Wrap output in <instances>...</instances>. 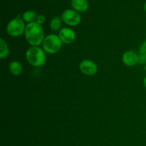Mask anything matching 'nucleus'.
Listing matches in <instances>:
<instances>
[{"mask_svg":"<svg viewBox=\"0 0 146 146\" xmlns=\"http://www.w3.org/2000/svg\"><path fill=\"white\" fill-rule=\"evenodd\" d=\"M24 36L26 41L31 46H39L40 44H42L45 38L42 25L36 21L27 24L24 31Z\"/></svg>","mask_w":146,"mask_h":146,"instance_id":"obj_1","label":"nucleus"},{"mask_svg":"<svg viewBox=\"0 0 146 146\" xmlns=\"http://www.w3.org/2000/svg\"><path fill=\"white\" fill-rule=\"evenodd\" d=\"M46 53L39 46H30L26 52L27 62L34 67H40L46 61Z\"/></svg>","mask_w":146,"mask_h":146,"instance_id":"obj_2","label":"nucleus"},{"mask_svg":"<svg viewBox=\"0 0 146 146\" xmlns=\"http://www.w3.org/2000/svg\"><path fill=\"white\" fill-rule=\"evenodd\" d=\"M62 41L58 35L51 34L46 36L42 43V48L46 54H55L61 50Z\"/></svg>","mask_w":146,"mask_h":146,"instance_id":"obj_3","label":"nucleus"},{"mask_svg":"<svg viewBox=\"0 0 146 146\" xmlns=\"http://www.w3.org/2000/svg\"><path fill=\"white\" fill-rule=\"evenodd\" d=\"M25 21L23 20L21 16L18 15L9 21L7 26V32L9 36L11 37H18L24 34L26 29Z\"/></svg>","mask_w":146,"mask_h":146,"instance_id":"obj_4","label":"nucleus"},{"mask_svg":"<svg viewBox=\"0 0 146 146\" xmlns=\"http://www.w3.org/2000/svg\"><path fill=\"white\" fill-rule=\"evenodd\" d=\"M61 18L63 22L69 27H76L78 25L81 21L79 12L74 9H66L61 14Z\"/></svg>","mask_w":146,"mask_h":146,"instance_id":"obj_5","label":"nucleus"},{"mask_svg":"<svg viewBox=\"0 0 146 146\" xmlns=\"http://www.w3.org/2000/svg\"><path fill=\"white\" fill-rule=\"evenodd\" d=\"M79 70L84 75L91 76L98 72V66L92 60L84 59L80 62Z\"/></svg>","mask_w":146,"mask_h":146,"instance_id":"obj_6","label":"nucleus"},{"mask_svg":"<svg viewBox=\"0 0 146 146\" xmlns=\"http://www.w3.org/2000/svg\"><path fill=\"white\" fill-rule=\"evenodd\" d=\"M58 36L63 44H71L75 41L76 33L69 27H63L58 32Z\"/></svg>","mask_w":146,"mask_h":146,"instance_id":"obj_7","label":"nucleus"},{"mask_svg":"<svg viewBox=\"0 0 146 146\" xmlns=\"http://www.w3.org/2000/svg\"><path fill=\"white\" fill-rule=\"evenodd\" d=\"M122 61L123 63L127 66H134L138 64L139 54L135 51L128 50L123 54Z\"/></svg>","mask_w":146,"mask_h":146,"instance_id":"obj_8","label":"nucleus"},{"mask_svg":"<svg viewBox=\"0 0 146 146\" xmlns=\"http://www.w3.org/2000/svg\"><path fill=\"white\" fill-rule=\"evenodd\" d=\"M71 3L73 9L78 12H85L89 7L87 0H71Z\"/></svg>","mask_w":146,"mask_h":146,"instance_id":"obj_9","label":"nucleus"},{"mask_svg":"<svg viewBox=\"0 0 146 146\" xmlns=\"http://www.w3.org/2000/svg\"><path fill=\"white\" fill-rule=\"evenodd\" d=\"M9 69L12 75L19 76L22 74L23 66L20 62L17 61H12L9 65Z\"/></svg>","mask_w":146,"mask_h":146,"instance_id":"obj_10","label":"nucleus"},{"mask_svg":"<svg viewBox=\"0 0 146 146\" xmlns=\"http://www.w3.org/2000/svg\"><path fill=\"white\" fill-rule=\"evenodd\" d=\"M37 17L38 15L36 14V13L33 10H27V11H24V14H22L23 20L28 24L35 22L36 21Z\"/></svg>","mask_w":146,"mask_h":146,"instance_id":"obj_11","label":"nucleus"},{"mask_svg":"<svg viewBox=\"0 0 146 146\" xmlns=\"http://www.w3.org/2000/svg\"><path fill=\"white\" fill-rule=\"evenodd\" d=\"M9 48L7 42L2 38H0V58L1 59L7 58L9 54Z\"/></svg>","mask_w":146,"mask_h":146,"instance_id":"obj_12","label":"nucleus"},{"mask_svg":"<svg viewBox=\"0 0 146 146\" xmlns=\"http://www.w3.org/2000/svg\"><path fill=\"white\" fill-rule=\"evenodd\" d=\"M62 26V20L58 17H55L51 20L49 24V27L52 31H57L61 29Z\"/></svg>","mask_w":146,"mask_h":146,"instance_id":"obj_13","label":"nucleus"},{"mask_svg":"<svg viewBox=\"0 0 146 146\" xmlns=\"http://www.w3.org/2000/svg\"><path fill=\"white\" fill-rule=\"evenodd\" d=\"M138 54H141V55L143 56L146 58V40L144 41L141 44V46L139 48V51H138Z\"/></svg>","mask_w":146,"mask_h":146,"instance_id":"obj_14","label":"nucleus"},{"mask_svg":"<svg viewBox=\"0 0 146 146\" xmlns=\"http://www.w3.org/2000/svg\"><path fill=\"white\" fill-rule=\"evenodd\" d=\"M45 21H46V17H45V16H44V14H39V15H38V17H37L36 21V22H37L38 24L42 25V24H44V22H45Z\"/></svg>","mask_w":146,"mask_h":146,"instance_id":"obj_15","label":"nucleus"},{"mask_svg":"<svg viewBox=\"0 0 146 146\" xmlns=\"http://www.w3.org/2000/svg\"><path fill=\"white\" fill-rule=\"evenodd\" d=\"M139 64H146V58L143 56L139 54V61H138Z\"/></svg>","mask_w":146,"mask_h":146,"instance_id":"obj_16","label":"nucleus"},{"mask_svg":"<svg viewBox=\"0 0 146 146\" xmlns=\"http://www.w3.org/2000/svg\"><path fill=\"white\" fill-rule=\"evenodd\" d=\"M143 86H144V88L146 89V76L144 78V79H143Z\"/></svg>","mask_w":146,"mask_h":146,"instance_id":"obj_17","label":"nucleus"},{"mask_svg":"<svg viewBox=\"0 0 146 146\" xmlns=\"http://www.w3.org/2000/svg\"><path fill=\"white\" fill-rule=\"evenodd\" d=\"M144 9H145V12H146V2H145V5H144Z\"/></svg>","mask_w":146,"mask_h":146,"instance_id":"obj_18","label":"nucleus"},{"mask_svg":"<svg viewBox=\"0 0 146 146\" xmlns=\"http://www.w3.org/2000/svg\"><path fill=\"white\" fill-rule=\"evenodd\" d=\"M145 71H146V64H145Z\"/></svg>","mask_w":146,"mask_h":146,"instance_id":"obj_19","label":"nucleus"}]
</instances>
